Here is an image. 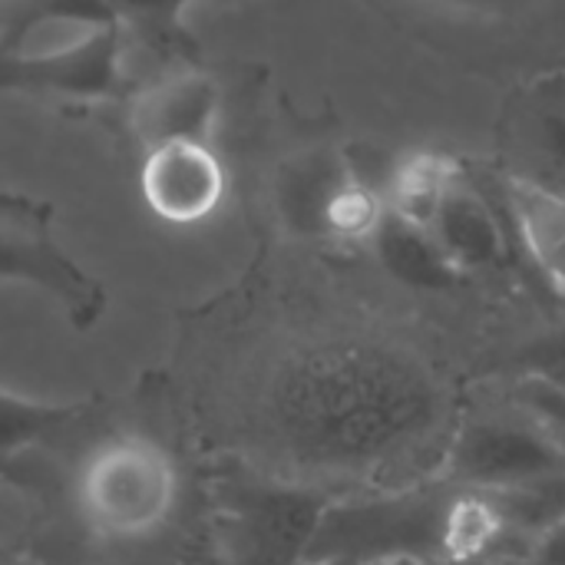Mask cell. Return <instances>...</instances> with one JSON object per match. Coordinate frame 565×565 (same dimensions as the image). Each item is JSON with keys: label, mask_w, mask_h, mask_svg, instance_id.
Returning <instances> with one entry per match:
<instances>
[{"label": "cell", "mask_w": 565, "mask_h": 565, "mask_svg": "<svg viewBox=\"0 0 565 565\" xmlns=\"http://www.w3.org/2000/svg\"><path fill=\"white\" fill-rule=\"evenodd\" d=\"M278 447L311 470L374 473L440 434L447 397L407 348L377 338H324L278 361L262 397Z\"/></svg>", "instance_id": "obj_1"}, {"label": "cell", "mask_w": 565, "mask_h": 565, "mask_svg": "<svg viewBox=\"0 0 565 565\" xmlns=\"http://www.w3.org/2000/svg\"><path fill=\"white\" fill-rule=\"evenodd\" d=\"M454 487H411L324 503L301 565L437 563Z\"/></svg>", "instance_id": "obj_2"}, {"label": "cell", "mask_w": 565, "mask_h": 565, "mask_svg": "<svg viewBox=\"0 0 565 565\" xmlns=\"http://www.w3.org/2000/svg\"><path fill=\"white\" fill-rule=\"evenodd\" d=\"M179 470L162 444L122 434L99 444L79 470L76 500L86 526L106 540H142L175 510Z\"/></svg>", "instance_id": "obj_3"}, {"label": "cell", "mask_w": 565, "mask_h": 565, "mask_svg": "<svg viewBox=\"0 0 565 565\" xmlns=\"http://www.w3.org/2000/svg\"><path fill=\"white\" fill-rule=\"evenodd\" d=\"M0 285H23L89 331L106 315V285L86 271L56 238V209L43 199L0 192Z\"/></svg>", "instance_id": "obj_4"}, {"label": "cell", "mask_w": 565, "mask_h": 565, "mask_svg": "<svg viewBox=\"0 0 565 565\" xmlns=\"http://www.w3.org/2000/svg\"><path fill=\"white\" fill-rule=\"evenodd\" d=\"M565 480V447L540 420H473L450 437L444 483L477 493H523Z\"/></svg>", "instance_id": "obj_5"}, {"label": "cell", "mask_w": 565, "mask_h": 565, "mask_svg": "<svg viewBox=\"0 0 565 565\" xmlns=\"http://www.w3.org/2000/svg\"><path fill=\"white\" fill-rule=\"evenodd\" d=\"M122 33V23H106L53 50H0V89L60 99H116L126 89Z\"/></svg>", "instance_id": "obj_6"}, {"label": "cell", "mask_w": 565, "mask_h": 565, "mask_svg": "<svg viewBox=\"0 0 565 565\" xmlns=\"http://www.w3.org/2000/svg\"><path fill=\"white\" fill-rule=\"evenodd\" d=\"M139 182L146 205L175 225L209 218L225 195V169L209 142L152 146Z\"/></svg>", "instance_id": "obj_7"}, {"label": "cell", "mask_w": 565, "mask_h": 565, "mask_svg": "<svg viewBox=\"0 0 565 565\" xmlns=\"http://www.w3.org/2000/svg\"><path fill=\"white\" fill-rule=\"evenodd\" d=\"M218 106V83L205 73L185 70L146 86L132 99L129 126L146 149L166 142H209Z\"/></svg>", "instance_id": "obj_8"}, {"label": "cell", "mask_w": 565, "mask_h": 565, "mask_svg": "<svg viewBox=\"0 0 565 565\" xmlns=\"http://www.w3.org/2000/svg\"><path fill=\"white\" fill-rule=\"evenodd\" d=\"M354 179L351 159L334 149H305L275 175V212L298 238H328V209Z\"/></svg>", "instance_id": "obj_9"}, {"label": "cell", "mask_w": 565, "mask_h": 565, "mask_svg": "<svg viewBox=\"0 0 565 565\" xmlns=\"http://www.w3.org/2000/svg\"><path fill=\"white\" fill-rule=\"evenodd\" d=\"M507 209L530 262L565 295V189L513 175L507 182Z\"/></svg>", "instance_id": "obj_10"}, {"label": "cell", "mask_w": 565, "mask_h": 565, "mask_svg": "<svg viewBox=\"0 0 565 565\" xmlns=\"http://www.w3.org/2000/svg\"><path fill=\"white\" fill-rule=\"evenodd\" d=\"M427 228L444 248V255L463 275L497 265L507 255V238H503L497 215L473 189L463 185V179L440 199Z\"/></svg>", "instance_id": "obj_11"}, {"label": "cell", "mask_w": 565, "mask_h": 565, "mask_svg": "<svg viewBox=\"0 0 565 565\" xmlns=\"http://www.w3.org/2000/svg\"><path fill=\"white\" fill-rule=\"evenodd\" d=\"M371 245L381 268L407 288L447 291L463 278V271L444 255L430 228L397 215L394 209H387L377 228L371 232Z\"/></svg>", "instance_id": "obj_12"}, {"label": "cell", "mask_w": 565, "mask_h": 565, "mask_svg": "<svg viewBox=\"0 0 565 565\" xmlns=\"http://www.w3.org/2000/svg\"><path fill=\"white\" fill-rule=\"evenodd\" d=\"M93 401H36L0 387V463L50 444L76 420L89 417Z\"/></svg>", "instance_id": "obj_13"}, {"label": "cell", "mask_w": 565, "mask_h": 565, "mask_svg": "<svg viewBox=\"0 0 565 565\" xmlns=\"http://www.w3.org/2000/svg\"><path fill=\"white\" fill-rule=\"evenodd\" d=\"M195 0H109L122 30L139 33L146 46L199 63V43L185 30V10Z\"/></svg>", "instance_id": "obj_14"}, {"label": "cell", "mask_w": 565, "mask_h": 565, "mask_svg": "<svg viewBox=\"0 0 565 565\" xmlns=\"http://www.w3.org/2000/svg\"><path fill=\"white\" fill-rule=\"evenodd\" d=\"M460 182V166L450 162L447 156H434V152H420L401 162V169L391 179V192L394 202L387 209H394L397 215L427 225L434 209L440 205V199Z\"/></svg>", "instance_id": "obj_15"}, {"label": "cell", "mask_w": 565, "mask_h": 565, "mask_svg": "<svg viewBox=\"0 0 565 565\" xmlns=\"http://www.w3.org/2000/svg\"><path fill=\"white\" fill-rule=\"evenodd\" d=\"M53 23L93 30V26H106V23H119V20H116L109 0H30V7L3 33L0 50H17L40 26H53Z\"/></svg>", "instance_id": "obj_16"}, {"label": "cell", "mask_w": 565, "mask_h": 565, "mask_svg": "<svg viewBox=\"0 0 565 565\" xmlns=\"http://www.w3.org/2000/svg\"><path fill=\"white\" fill-rule=\"evenodd\" d=\"M520 371L526 384H540L550 391H565V328L550 331L523 348Z\"/></svg>", "instance_id": "obj_17"}, {"label": "cell", "mask_w": 565, "mask_h": 565, "mask_svg": "<svg viewBox=\"0 0 565 565\" xmlns=\"http://www.w3.org/2000/svg\"><path fill=\"white\" fill-rule=\"evenodd\" d=\"M536 132L543 152L565 182V93H550L543 99V106L536 109Z\"/></svg>", "instance_id": "obj_18"}, {"label": "cell", "mask_w": 565, "mask_h": 565, "mask_svg": "<svg viewBox=\"0 0 565 565\" xmlns=\"http://www.w3.org/2000/svg\"><path fill=\"white\" fill-rule=\"evenodd\" d=\"M520 404L550 430H565V391H550L540 384H526L520 391Z\"/></svg>", "instance_id": "obj_19"}, {"label": "cell", "mask_w": 565, "mask_h": 565, "mask_svg": "<svg viewBox=\"0 0 565 565\" xmlns=\"http://www.w3.org/2000/svg\"><path fill=\"white\" fill-rule=\"evenodd\" d=\"M523 565H565V510L536 530Z\"/></svg>", "instance_id": "obj_20"}, {"label": "cell", "mask_w": 565, "mask_h": 565, "mask_svg": "<svg viewBox=\"0 0 565 565\" xmlns=\"http://www.w3.org/2000/svg\"><path fill=\"white\" fill-rule=\"evenodd\" d=\"M434 3L467 13V17H513V13L533 7L536 0H434Z\"/></svg>", "instance_id": "obj_21"}, {"label": "cell", "mask_w": 565, "mask_h": 565, "mask_svg": "<svg viewBox=\"0 0 565 565\" xmlns=\"http://www.w3.org/2000/svg\"><path fill=\"white\" fill-rule=\"evenodd\" d=\"M0 565H30L26 559H20V556H13V553H3L0 550Z\"/></svg>", "instance_id": "obj_22"}, {"label": "cell", "mask_w": 565, "mask_h": 565, "mask_svg": "<svg viewBox=\"0 0 565 565\" xmlns=\"http://www.w3.org/2000/svg\"><path fill=\"white\" fill-rule=\"evenodd\" d=\"M381 565H437V563H381Z\"/></svg>", "instance_id": "obj_23"}]
</instances>
